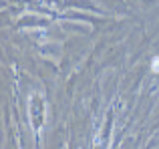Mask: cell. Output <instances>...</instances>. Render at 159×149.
<instances>
[{
	"mask_svg": "<svg viewBox=\"0 0 159 149\" xmlns=\"http://www.w3.org/2000/svg\"><path fill=\"white\" fill-rule=\"evenodd\" d=\"M151 71L153 73H159V59H157V56L151 61Z\"/></svg>",
	"mask_w": 159,
	"mask_h": 149,
	"instance_id": "cell-1",
	"label": "cell"
}]
</instances>
